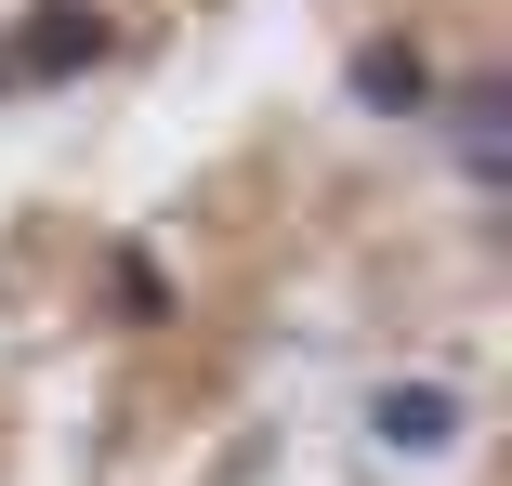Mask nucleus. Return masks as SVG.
Returning a JSON list of instances; mask_svg holds the SVG:
<instances>
[{
    "label": "nucleus",
    "instance_id": "1",
    "mask_svg": "<svg viewBox=\"0 0 512 486\" xmlns=\"http://www.w3.org/2000/svg\"><path fill=\"white\" fill-rule=\"evenodd\" d=\"M460 434H473V395H460V381H434V368L368 395V447H381V460H447Z\"/></svg>",
    "mask_w": 512,
    "mask_h": 486
},
{
    "label": "nucleus",
    "instance_id": "2",
    "mask_svg": "<svg viewBox=\"0 0 512 486\" xmlns=\"http://www.w3.org/2000/svg\"><path fill=\"white\" fill-rule=\"evenodd\" d=\"M106 14H92V0H27V27L14 40H0V53H14V79L27 92H66V79H92V66H106Z\"/></svg>",
    "mask_w": 512,
    "mask_h": 486
},
{
    "label": "nucleus",
    "instance_id": "3",
    "mask_svg": "<svg viewBox=\"0 0 512 486\" xmlns=\"http://www.w3.org/2000/svg\"><path fill=\"white\" fill-rule=\"evenodd\" d=\"M434 132H447V158H460L473 198H499V184H512V79H460V92H434Z\"/></svg>",
    "mask_w": 512,
    "mask_h": 486
},
{
    "label": "nucleus",
    "instance_id": "4",
    "mask_svg": "<svg viewBox=\"0 0 512 486\" xmlns=\"http://www.w3.org/2000/svg\"><path fill=\"white\" fill-rule=\"evenodd\" d=\"M434 92H447V79H434V53L407 40V27L355 40V106H368V119H434Z\"/></svg>",
    "mask_w": 512,
    "mask_h": 486
},
{
    "label": "nucleus",
    "instance_id": "5",
    "mask_svg": "<svg viewBox=\"0 0 512 486\" xmlns=\"http://www.w3.org/2000/svg\"><path fill=\"white\" fill-rule=\"evenodd\" d=\"M158 303H171V289H158V263H145V250H119V316H158Z\"/></svg>",
    "mask_w": 512,
    "mask_h": 486
},
{
    "label": "nucleus",
    "instance_id": "6",
    "mask_svg": "<svg viewBox=\"0 0 512 486\" xmlns=\"http://www.w3.org/2000/svg\"><path fill=\"white\" fill-rule=\"evenodd\" d=\"M0 92H14V53H0Z\"/></svg>",
    "mask_w": 512,
    "mask_h": 486
}]
</instances>
